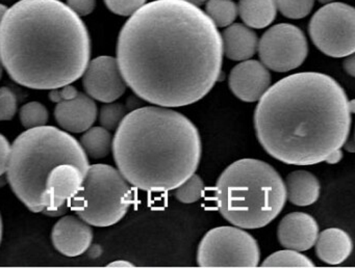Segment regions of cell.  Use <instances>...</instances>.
<instances>
[{"instance_id":"6da1fadb","label":"cell","mask_w":355,"mask_h":268,"mask_svg":"<svg viewBox=\"0 0 355 268\" xmlns=\"http://www.w3.org/2000/svg\"><path fill=\"white\" fill-rule=\"evenodd\" d=\"M117 62L126 84L143 101L163 107L191 105L219 80L222 35L199 6L155 0L122 27Z\"/></svg>"},{"instance_id":"7a4b0ae2","label":"cell","mask_w":355,"mask_h":268,"mask_svg":"<svg viewBox=\"0 0 355 268\" xmlns=\"http://www.w3.org/2000/svg\"><path fill=\"white\" fill-rule=\"evenodd\" d=\"M352 104L340 83L323 73L284 77L269 87L255 108L257 141L284 163L325 162L348 139Z\"/></svg>"},{"instance_id":"3957f363","label":"cell","mask_w":355,"mask_h":268,"mask_svg":"<svg viewBox=\"0 0 355 268\" xmlns=\"http://www.w3.org/2000/svg\"><path fill=\"white\" fill-rule=\"evenodd\" d=\"M91 56L86 24L60 0H20L0 23V60L18 84L55 89L84 74Z\"/></svg>"},{"instance_id":"277c9868","label":"cell","mask_w":355,"mask_h":268,"mask_svg":"<svg viewBox=\"0 0 355 268\" xmlns=\"http://www.w3.org/2000/svg\"><path fill=\"white\" fill-rule=\"evenodd\" d=\"M112 150L118 170L132 186L164 193L196 172L201 139L196 126L180 112L145 106L124 116Z\"/></svg>"},{"instance_id":"5b68a950","label":"cell","mask_w":355,"mask_h":268,"mask_svg":"<svg viewBox=\"0 0 355 268\" xmlns=\"http://www.w3.org/2000/svg\"><path fill=\"white\" fill-rule=\"evenodd\" d=\"M215 199L220 214L242 229L263 228L284 209L286 186L277 170L263 160L244 158L222 172Z\"/></svg>"},{"instance_id":"8992f818","label":"cell","mask_w":355,"mask_h":268,"mask_svg":"<svg viewBox=\"0 0 355 268\" xmlns=\"http://www.w3.org/2000/svg\"><path fill=\"white\" fill-rule=\"evenodd\" d=\"M73 163L86 175L90 163L80 141L53 126L28 129L11 145L7 177L16 197L34 213L43 211L41 195L58 164Z\"/></svg>"},{"instance_id":"52a82bcc","label":"cell","mask_w":355,"mask_h":268,"mask_svg":"<svg viewBox=\"0 0 355 268\" xmlns=\"http://www.w3.org/2000/svg\"><path fill=\"white\" fill-rule=\"evenodd\" d=\"M132 202V186L118 168L97 163L89 166L69 207L91 226L103 228L118 224Z\"/></svg>"},{"instance_id":"ba28073f","label":"cell","mask_w":355,"mask_h":268,"mask_svg":"<svg viewBox=\"0 0 355 268\" xmlns=\"http://www.w3.org/2000/svg\"><path fill=\"white\" fill-rule=\"evenodd\" d=\"M261 251L254 237L239 226H217L201 239L197 251L200 267H257Z\"/></svg>"},{"instance_id":"9c48e42d","label":"cell","mask_w":355,"mask_h":268,"mask_svg":"<svg viewBox=\"0 0 355 268\" xmlns=\"http://www.w3.org/2000/svg\"><path fill=\"white\" fill-rule=\"evenodd\" d=\"M309 35L315 47L330 57H347L355 50V10L343 2H331L311 19Z\"/></svg>"},{"instance_id":"30bf717a","label":"cell","mask_w":355,"mask_h":268,"mask_svg":"<svg viewBox=\"0 0 355 268\" xmlns=\"http://www.w3.org/2000/svg\"><path fill=\"white\" fill-rule=\"evenodd\" d=\"M261 62L274 72H288L300 66L309 53L304 33L299 27L280 23L268 29L257 45Z\"/></svg>"},{"instance_id":"8fae6325","label":"cell","mask_w":355,"mask_h":268,"mask_svg":"<svg viewBox=\"0 0 355 268\" xmlns=\"http://www.w3.org/2000/svg\"><path fill=\"white\" fill-rule=\"evenodd\" d=\"M83 87L87 95L103 103H111L125 93L126 84L117 58L103 55L89 62L83 74Z\"/></svg>"},{"instance_id":"7c38bea8","label":"cell","mask_w":355,"mask_h":268,"mask_svg":"<svg viewBox=\"0 0 355 268\" xmlns=\"http://www.w3.org/2000/svg\"><path fill=\"white\" fill-rule=\"evenodd\" d=\"M85 172L73 163L58 164L47 175L44 189L41 195L43 210H57L69 203L80 191Z\"/></svg>"},{"instance_id":"4fadbf2b","label":"cell","mask_w":355,"mask_h":268,"mask_svg":"<svg viewBox=\"0 0 355 268\" xmlns=\"http://www.w3.org/2000/svg\"><path fill=\"white\" fill-rule=\"evenodd\" d=\"M94 238L91 224L80 216L66 215L60 218L51 231L53 247L66 257H78L88 251Z\"/></svg>"},{"instance_id":"5bb4252c","label":"cell","mask_w":355,"mask_h":268,"mask_svg":"<svg viewBox=\"0 0 355 268\" xmlns=\"http://www.w3.org/2000/svg\"><path fill=\"white\" fill-rule=\"evenodd\" d=\"M271 84L269 70L259 60H243L236 64L230 75V91L244 102H255L261 99Z\"/></svg>"},{"instance_id":"9a60e30c","label":"cell","mask_w":355,"mask_h":268,"mask_svg":"<svg viewBox=\"0 0 355 268\" xmlns=\"http://www.w3.org/2000/svg\"><path fill=\"white\" fill-rule=\"evenodd\" d=\"M319 226L313 216L304 212L286 214L277 226V238L282 247L294 251H309L315 245Z\"/></svg>"},{"instance_id":"2e32d148","label":"cell","mask_w":355,"mask_h":268,"mask_svg":"<svg viewBox=\"0 0 355 268\" xmlns=\"http://www.w3.org/2000/svg\"><path fill=\"white\" fill-rule=\"evenodd\" d=\"M55 118L64 131L85 132L96 120L97 105L87 93L78 91L74 97L57 103Z\"/></svg>"},{"instance_id":"e0dca14e","label":"cell","mask_w":355,"mask_h":268,"mask_svg":"<svg viewBox=\"0 0 355 268\" xmlns=\"http://www.w3.org/2000/svg\"><path fill=\"white\" fill-rule=\"evenodd\" d=\"M315 253L324 263L338 265L348 259L352 253L353 242L346 231L329 228L318 235Z\"/></svg>"},{"instance_id":"ac0fdd59","label":"cell","mask_w":355,"mask_h":268,"mask_svg":"<svg viewBox=\"0 0 355 268\" xmlns=\"http://www.w3.org/2000/svg\"><path fill=\"white\" fill-rule=\"evenodd\" d=\"M223 54L230 60L243 62L252 57L257 51V33L245 25L236 23L228 25L222 35Z\"/></svg>"},{"instance_id":"d6986e66","label":"cell","mask_w":355,"mask_h":268,"mask_svg":"<svg viewBox=\"0 0 355 268\" xmlns=\"http://www.w3.org/2000/svg\"><path fill=\"white\" fill-rule=\"evenodd\" d=\"M286 199L293 205H313L318 201L321 185L315 175L307 170H299L290 172L284 181Z\"/></svg>"},{"instance_id":"ffe728a7","label":"cell","mask_w":355,"mask_h":268,"mask_svg":"<svg viewBox=\"0 0 355 268\" xmlns=\"http://www.w3.org/2000/svg\"><path fill=\"white\" fill-rule=\"evenodd\" d=\"M277 6L275 0H240L238 14L247 26L261 29L275 20Z\"/></svg>"},{"instance_id":"44dd1931","label":"cell","mask_w":355,"mask_h":268,"mask_svg":"<svg viewBox=\"0 0 355 268\" xmlns=\"http://www.w3.org/2000/svg\"><path fill=\"white\" fill-rule=\"evenodd\" d=\"M80 143L88 157L103 159L112 151L113 137L111 132L103 126L91 127L85 131Z\"/></svg>"},{"instance_id":"7402d4cb","label":"cell","mask_w":355,"mask_h":268,"mask_svg":"<svg viewBox=\"0 0 355 268\" xmlns=\"http://www.w3.org/2000/svg\"><path fill=\"white\" fill-rule=\"evenodd\" d=\"M205 12L217 27L232 24L238 16V6L232 0H209Z\"/></svg>"},{"instance_id":"603a6c76","label":"cell","mask_w":355,"mask_h":268,"mask_svg":"<svg viewBox=\"0 0 355 268\" xmlns=\"http://www.w3.org/2000/svg\"><path fill=\"white\" fill-rule=\"evenodd\" d=\"M263 267H315V263L306 256L294 249H284L270 255L261 263Z\"/></svg>"},{"instance_id":"cb8c5ba5","label":"cell","mask_w":355,"mask_h":268,"mask_svg":"<svg viewBox=\"0 0 355 268\" xmlns=\"http://www.w3.org/2000/svg\"><path fill=\"white\" fill-rule=\"evenodd\" d=\"M19 118L24 128H36L47 124L49 112L46 106L40 102H30L20 108Z\"/></svg>"},{"instance_id":"d4e9b609","label":"cell","mask_w":355,"mask_h":268,"mask_svg":"<svg viewBox=\"0 0 355 268\" xmlns=\"http://www.w3.org/2000/svg\"><path fill=\"white\" fill-rule=\"evenodd\" d=\"M175 195L176 199L180 203L193 204L199 201L202 197L203 190H205V184L202 179L198 175L193 174L190 178L187 179L182 184L176 187Z\"/></svg>"},{"instance_id":"484cf974","label":"cell","mask_w":355,"mask_h":268,"mask_svg":"<svg viewBox=\"0 0 355 268\" xmlns=\"http://www.w3.org/2000/svg\"><path fill=\"white\" fill-rule=\"evenodd\" d=\"M128 114V108L121 103H105L99 111V122L103 128L109 131L116 130L124 116Z\"/></svg>"},{"instance_id":"4316f807","label":"cell","mask_w":355,"mask_h":268,"mask_svg":"<svg viewBox=\"0 0 355 268\" xmlns=\"http://www.w3.org/2000/svg\"><path fill=\"white\" fill-rule=\"evenodd\" d=\"M276 6L286 18L302 19L313 10L315 0H275Z\"/></svg>"},{"instance_id":"83f0119b","label":"cell","mask_w":355,"mask_h":268,"mask_svg":"<svg viewBox=\"0 0 355 268\" xmlns=\"http://www.w3.org/2000/svg\"><path fill=\"white\" fill-rule=\"evenodd\" d=\"M17 109L16 93L10 87H0V122L11 120L16 116Z\"/></svg>"},{"instance_id":"f1b7e54d","label":"cell","mask_w":355,"mask_h":268,"mask_svg":"<svg viewBox=\"0 0 355 268\" xmlns=\"http://www.w3.org/2000/svg\"><path fill=\"white\" fill-rule=\"evenodd\" d=\"M147 0H105L107 8L119 16H132Z\"/></svg>"},{"instance_id":"f546056e","label":"cell","mask_w":355,"mask_h":268,"mask_svg":"<svg viewBox=\"0 0 355 268\" xmlns=\"http://www.w3.org/2000/svg\"><path fill=\"white\" fill-rule=\"evenodd\" d=\"M67 6L78 16H88L94 10L96 0H67Z\"/></svg>"},{"instance_id":"4dcf8cb0","label":"cell","mask_w":355,"mask_h":268,"mask_svg":"<svg viewBox=\"0 0 355 268\" xmlns=\"http://www.w3.org/2000/svg\"><path fill=\"white\" fill-rule=\"evenodd\" d=\"M10 153H11V145L7 137L0 133V175L7 172Z\"/></svg>"},{"instance_id":"1f68e13d","label":"cell","mask_w":355,"mask_h":268,"mask_svg":"<svg viewBox=\"0 0 355 268\" xmlns=\"http://www.w3.org/2000/svg\"><path fill=\"white\" fill-rule=\"evenodd\" d=\"M78 93V91L76 87L68 84L65 87H59V89H51V93H49V99L55 103H59L60 101L74 97Z\"/></svg>"},{"instance_id":"d6a6232c","label":"cell","mask_w":355,"mask_h":268,"mask_svg":"<svg viewBox=\"0 0 355 268\" xmlns=\"http://www.w3.org/2000/svg\"><path fill=\"white\" fill-rule=\"evenodd\" d=\"M69 203L64 204L61 207L58 208L57 210H53V211H49V210H43L42 213L47 216H53V217H58V216L65 215L67 213L68 209H69Z\"/></svg>"},{"instance_id":"836d02e7","label":"cell","mask_w":355,"mask_h":268,"mask_svg":"<svg viewBox=\"0 0 355 268\" xmlns=\"http://www.w3.org/2000/svg\"><path fill=\"white\" fill-rule=\"evenodd\" d=\"M344 69L345 71L350 75V76H355V62L354 55H353V54L347 56V58L344 62Z\"/></svg>"},{"instance_id":"e575fe53","label":"cell","mask_w":355,"mask_h":268,"mask_svg":"<svg viewBox=\"0 0 355 268\" xmlns=\"http://www.w3.org/2000/svg\"><path fill=\"white\" fill-rule=\"evenodd\" d=\"M342 150L338 149L336 150V151L332 152L331 154H330L329 157H328L327 159L325 160V162H327V163L330 164H336L338 163V162H340V160H342Z\"/></svg>"},{"instance_id":"d590c367","label":"cell","mask_w":355,"mask_h":268,"mask_svg":"<svg viewBox=\"0 0 355 268\" xmlns=\"http://www.w3.org/2000/svg\"><path fill=\"white\" fill-rule=\"evenodd\" d=\"M107 266V267H135L132 262L125 261V260H117V261L111 262Z\"/></svg>"},{"instance_id":"8d00e7d4","label":"cell","mask_w":355,"mask_h":268,"mask_svg":"<svg viewBox=\"0 0 355 268\" xmlns=\"http://www.w3.org/2000/svg\"><path fill=\"white\" fill-rule=\"evenodd\" d=\"M8 183H9V181H8L7 172H6V174L0 175V188L6 186Z\"/></svg>"},{"instance_id":"74e56055","label":"cell","mask_w":355,"mask_h":268,"mask_svg":"<svg viewBox=\"0 0 355 268\" xmlns=\"http://www.w3.org/2000/svg\"><path fill=\"white\" fill-rule=\"evenodd\" d=\"M8 8L5 4L0 3V23L3 20V16H5L6 12H7Z\"/></svg>"},{"instance_id":"f35d334b","label":"cell","mask_w":355,"mask_h":268,"mask_svg":"<svg viewBox=\"0 0 355 268\" xmlns=\"http://www.w3.org/2000/svg\"><path fill=\"white\" fill-rule=\"evenodd\" d=\"M3 218H1V214H0V244H1V240H3Z\"/></svg>"},{"instance_id":"ab89813d","label":"cell","mask_w":355,"mask_h":268,"mask_svg":"<svg viewBox=\"0 0 355 268\" xmlns=\"http://www.w3.org/2000/svg\"><path fill=\"white\" fill-rule=\"evenodd\" d=\"M187 1L191 2V3L195 4V6H199L201 4L205 3V0H187Z\"/></svg>"},{"instance_id":"60d3db41","label":"cell","mask_w":355,"mask_h":268,"mask_svg":"<svg viewBox=\"0 0 355 268\" xmlns=\"http://www.w3.org/2000/svg\"><path fill=\"white\" fill-rule=\"evenodd\" d=\"M318 1L321 2V3L327 4L331 3V2H334V0H318Z\"/></svg>"},{"instance_id":"b9f144b4","label":"cell","mask_w":355,"mask_h":268,"mask_svg":"<svg viewBox=\"0 0 355 268\" xmlns=\"http://www.w3.org/2000/svg\"><path fill=\"white\" fill-rule=\"evenodd\" d=\"M3 64H1V60H0V79H1V76H3Z\"/></svg>"}]
</instances>
